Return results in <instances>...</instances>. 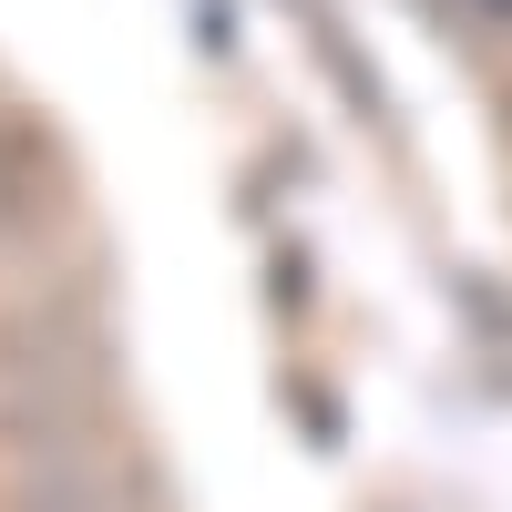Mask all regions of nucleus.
I'll return each mask as SVG.
<instances>
[{"instance_id": "nucleus-3", "label": "nucleus", "mask_w": 512, "mask_h": 512, "mask_svg": "<svg viewBox=\"0 0 512 512\" xmlns=\"http://www.w3.org/2000/svg\"><path fill=\"white\" fill-rule=\"evenodd\" d=\"M52 216H62V154H52V134L21 123V113H0V246L41 236Z\"/></svg>"}, {"instance_id": "nucleus-1", "label": "nucleus", "mask_w": 512, "mask_h": 512, "mask_svg": "<svg viewBox=\"0 0 512 512\" xmlns=\"http://www.w3.org/2000/svg\"><path fill=\"white\" fill-rule=\"evenodd\" d=\"M0 420H113V328L82 287L0 318Z\"/></svg>"}, {"instance_id": "nucleus-2", "label": "nucleus", "mask_w": 512, "mask_h": 512, "mask_svg": "<svg viewBox=\"0 0 512 512\" xmlns=\"http://www.w3.org/2000/svg\"><path fill=\"white\" fill-rule=\"evenodd\" d=\"M0 512H144L113 420H0Z\"/></svg>"}]
</instances>
